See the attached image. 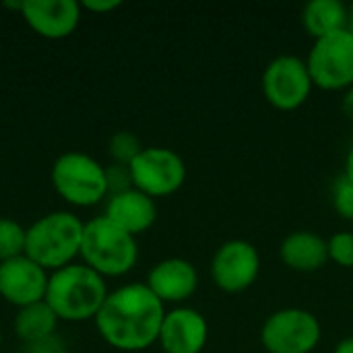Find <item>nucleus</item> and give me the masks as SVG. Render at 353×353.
Instances as JSON below:
<instances>
[{
  "instance_id": "1",
  "label": "nucleus",
  "mask_w": 353,
  "mask_h": 353,
  "mask_svg": "<svg viewBox=\"0 0 353 353\" xmlns=\"http://www.w3.org/2000/svg\"><path fill=\"white\" fill-rule=\"evenodd\" d=\"M165 312V304L145 281H132L108 294L93 323L110 347L126 353L145 352L157 343Z\"/></svg>"
},
{
  "instance_id": "2",
  "label": "nucleus",
  "mask_w": 353,
  "mask_h": 353,
  "mask_svg": "<svg viewBox=\"0 0 353 353\" xmlns=\"http://www.w3.org/2000/svg\"><path fill=\"white\" fill-rule=\"evenodd\" d=\"M105 279L83 263L66 265L48 279L46 304L62 323L95 321L108 298Z\"/></svg>"
},
{
  "instance_id": "3",
  "label": "nucleus",
  "mask_w": 353,
  "mask_h": 353,
  "mask_svg": "<svg viewBox=\"0 0 353 353\" xmlns=\"http://www.w3.org/2000/svg\"><path fill=\"white\" fill-rule=\"evenodd\" d=\"M85 221L72 211H52L35 219L27 228L25 254L54 273L66 265L77 263L81 254Z\"/></svg>"
},
{
  "instance_id": "4",
  "label": "nucleus",
  "mask_w": 353,
  "mask_h": 353,
  "mask_svg": "<svg viewBox=\"0 0 353 353\" xmlns=\"http://www.w3.org/2000/svg\"><path fill=\"white\" fill-rule=\"evenodd\" d=\"M79 259L103 279L122 277L137 267L139 244L132 234H128L101 213L85 221Z\"/></svg>"
},
{
  "instance_id": "5",
  "label": "nucleus",
  "mask_w": 353,
  "mask_h": 353,
  "mask_svg": "<svg viewBox=\"0 0 353 353\" xmlns=\"http://www.w3.org/2000/svg\"><path fill=\"white\" fill-rule=\"evenodd\" d=\"M50 180L56 194L72 207L89 209L110 196L105 168L95 157L81 151L58 155L52 163Z\"/></svg>"
},
{
  "instance_id": "6",
  "label": "nucleus",
  "mask_w": 353,
  "mask_h": 353,
  "mask_svg": "<svg viewBox=\"0 0 353 353\" xmlns=\"http://www.w3.org/2000/svg\"><path fill=\"white\" fill-rule=\"evenodd\" d=\"M321 337V321L304 308H281L261 327V345L267 353H312Z\"/></svg>"
},
{
  "instance_id": "7",
  "label": "nucleus",
  "mask_w": 353,
  "mask_h": 353,
  "mask_svg": "<svg viewBox=\"0 0 353 353\" xmlns=\"http://www.w3.org/2000/svg\"><path fill=\"white\" fill-rule=\"evenodd\" d=\"M312 77L306 60L296 54L275 56L263 70L261 89L269 105L279 112L302 108L312 93Z\"/></svg>"
},
{
  "instance_id": "8",
  "label": "nucleus",
  "mask_w": 353,
  "mask_h": 353,
  "mask_svg": "<svg viewBox=\"0 0 353 353\" xmlns=\"http://www.w3.org/2000/svg\"><path fill=\"white\" fill-rule=\"evenodd\" d=\"M306 66L314 87L323 91H347L353 87V35L343 29L314 39Z\"/></svg>"
},
{
  "instance_id": "9",
  "label": "nucleus",
  "mask_w": 353,
  "mask_h": 353,
  "mask_svg": "<svg viewBox=\"0 0 353 353\" xmlns=\"http://www.w3.org/2000/svg\"><path fill=\"white\" fill-rule=\"evenodd\" d=\"M128 168L132 186L151 199L170 196L186 182L184 159L168 147H145Z\"/></svg>"
},
{
  "instance_id": "10",
  "label": "nucleus",
  "mask_w": 353,
  "mask_h": 353,
  "mask_svg": "<svg viewBox=\"0 0 353 353\" xmlns=\"http://www.w3.org/2000/svg\"><path fill=\"white\" fill-rule=\"evenodd\" d=\"M211 279L225 294H240L252 288L261 273V254L248 240L223 242L211 259Z\"/></svg>"
},
{
  "instance_id": "11",
  "label": "nucleus",
  "mask_w": 353,
  "mask_h": 353,
  "mask_svg": "<svg viewBox=\"0 0 353 353\" xmlns=\"http://www.w3.org/2000/svg\"><path fill=\"white\" fill-rule=\"evenodd\" d=\"M50 273L27 254L0 263V298L19 308L46 300Z\"/></svg>"
},
{
  "instance_id": "12",
  "label": "nucleus",
  "mask_w": 353,
  "mask_h": 353,
  "mask_svg": "<svg viewBox=\"0 0 353 353\" xmlns=\"http://www.w3.org/2000/svg\"><path fill=\"white\" fill-rule=\"evenodd\" d=\"M81 2L74 0H25L21 17L27 27L43 39H64L81 23Z\"/></svg>"
},
{
  "instance_id": "13",
  "label": "nucleus",
  "mask_w": 353,
  "mask_h": 353,
  "mask_svg": "<svg viewBox=\"0 0 353 353\" xmlns=\"http://www.w3.org/2000/svg\"><path fill=\"white\" fill-rule=\"evenodd\" d=\"M207 339V319L194 308L176 306L165 312L157 343L163 353H201Z\"/></svg>"
},
{
  "instance_id": "14",
  "label": "nucleus",
  "mask_w": 353,
  "mask_h": 353,
  "mask_svg": "<svg viewBox=\"0 0 353 353\" xmlns=\"http://www.w3.org/2000/svg\"><path fill=\"white\" fill-rule=\"evenodd\" d=\"M145 285L163 302V304H182L199 288L196 267L180 256H170L155 263L147 275Z\"/></svg>"
},
{
  "instance_id": "15",
  "label": "nucleus",
  "mask_w": 353,
  "mask_h": 353,
  "mask_svg": "<svg viewBox=\"0 0 353 353\" xmlns=\"http://www.w3.org/2000/svg\"><path fill=\"white\" fill-rule=\"evenodd\" d=\"M103 215L137 238L151 230L157 221V205L155 199L137 188H130L118 194H110Z\"/></svg>"
},
{
  "instance_id": "16",
  "label": "nucleus",
  "mask_w": 353,
  "mask_h": 353,
  "mask_svg": "<svg viewBox=\"0 0 353 353\" xmlns=\"http://www.w3.org/2000/svg\"><path fill=\"white\" fill-rule=\"evenodd\" d=\"M279 259L292 271L314 273L329 263V246L323 236L308 230H298L283 238Z\"/></svg>"
},
{
  "instance_id": "17",
  "label": "nucleus",
  "mask_w": 353,
  "mask_h": 353,
  "mask_svg": "<svg viewBox=\"0 0 353 353\" xmlns=\"http://www.w3.org/2000/svg\"><path fill=\"white\" fill-rule=\"evenodd\" d=\"M58 316L54 314V310L43 302L19 308L14 319H12V329L14 335L27 343L29 347L39 345L52 337H56V329H58Z\"/></svg>"
},
{
  "instance_id": "18",
  "label": "nucleus",
  "mask_w": 353,
  "mask_h": 353,
  "mask_svg": "<svg viewBox=\"0 0 353 353\" xmlns=\"http://www.w3.org/2000/svg\"><path fill=\"white\" fill-rule=\"evenodd\" d=\"M347 17L350 6L341 0H310L302 8V25L314 39L347 29Z\"/></svg>"
},
{
  "instance_id": "19",
  "label": "nucleus",
  "mask_w": 353,
  "mask_h": 353,
  "mask_svg": "<svg viewBox=\"0 0 353 353\" xmlns=\"http://www.w3.org/2000/svg\"><path fill=\"white\" fill-rule=\"evenodd\" d=\"M27 228L10 217H0V263L25 254Z\"/></svg>"
},
{
  "instance_id": "20",
  "label": "nucleus",
  "mask_w": 353,
  "mask_h": 353,
  "mask_svg": "<svg viewBox=\"0 0 353 353\" xmlns=\"http://www.w3.org/2000/svg\"><path fill=\"white\" fill-rule=\"evenodd\" d=\"M143 149L145 147L139 141V137L128 130H120L112 134L108 141V153L112 157V163H118V165H130Z\"/></svg>"
},
{
  "instance_id": "21",
  "label": "nucleus",
  "mask_w": 353,
  "mask_h": 353,
  "mask_svg": "<svg viewBox=\"0 0 353 353\" xmlns=\"http://www.w3.org/2000/svg\"><path fill=\"white\" fill-rule=\"evenodd\" d=\"M329 261L343 269H353V232H337L327 240Z\"/></svg>"
},
{
  "instance_id": "22",
  "label": "nucleus",
  "mask_w": 353,
  "mask_h": 353,
  "mask_svg": "<svg viewBox=\"0 0 353 353\" xmlns=\"http://www.w3.org/2000/svg\"><path fill=\"white\" fill-rule=\"evenodd\" d=\"M333 207L343 217L353 221V182L341 176L333 186Z\"/></svg>"
},
{
  "instance_id": "23",
  "label": "nucleus",
  "mask_w": 353,
  "mask_h": 353,
  "mask_svg": "<svg viewBox=\"0 0 353 353\" xmlns=\"http://www.w3.org/2000/svg\"><path fill=\"white\" fill-rule=\"evenodd\" d=\"M105 178H108V190H110V194H118V192H124V190L134 188L128 165L112 163L110 168H105Z\"/></svg>"
},
{
  "instance_id": "24",
  "label": "nucleus",
  "mask_w": 353,
  "mask_h": 353,
  "mask_svg": "<svg viewBox=\"0 0 353 353\" xmlns=\"http://www.w3.org/2000/svg\"><path fill=\"white\" fill-rule=\"evenodd\" d=\"M120 6H122L120 0H85V2H81L83 10H89L95 14H105V12H112Z\"/></svg>"
},
{
  "instance_id": "25",
  "label": "nucleus",
  "mask_w": 353,
  "mask_h": 353,
  "mask_svg": "<svg viewBox=\"0 0 353 353\" xmlns=\"http://www.w3.org/2000/svg\"><path fill=\"white\" fill-rule=\"evenodd\" d=\"M341 110H343V114H345L350 120H353V87L345 91L343 101H341Z\"/></svg>"
},
{
  "instance_id": "26",
  "label": "nucleus",
  "mask_w": 353,
  "mask_h": 353,
  "mask_svg": "<svg viewBox=\"0 0 353 353\" xmlns=\"http://www.w3.org/2000/svg\"><path fill=\"white\" fill-rule=\"evenodd\" d=\"M343 176L347 178V180H352L353 182V145L350 147V151H347V155H345V165H343Z\"/></svg>"
},
{
  "instance_id": "27",
  "label": "nucleus",
  "mask_w": 353,
  "mask_h": 353,
  "mask_svg": "<svg viewBox=\"0 0 353 353\" xmlns=\"http://www.w3.org/2000/svg\"><path fill=\"white\" fill-rule=\"evenodd\" d=\"M333 353H353V337H345L343 341H339Z\"/></svg>"
},
{
  "instance_id": "28",
  "label": "nucleus",
  "mask_w": 353,
  "mask_h": 353,
  "mask_svg": "<svg viewBox=\"0 0 353 353\" xmlns=\"http://www.w3.org/2000/svg\"><path fill=\"white\" fill-rule=\"evenodd\" d=\"M347 31L353 35V4L350 6V17H347Z\"/></svg>"
},
{
  "instance_id": "29",
  "label": "nucleus",
  "mask_w": 353,
  "mask_h": 353,
  "mask_svg": "<svg viewBox=\"0 0 353 353\" xmlns=\"http://www.w3.org/2000/svg\"><path fill=\"white\" fill-rule=\"evenodd\" d=\"M0 350H2V331H0Z\"/></svg>"
}]
</instances>
